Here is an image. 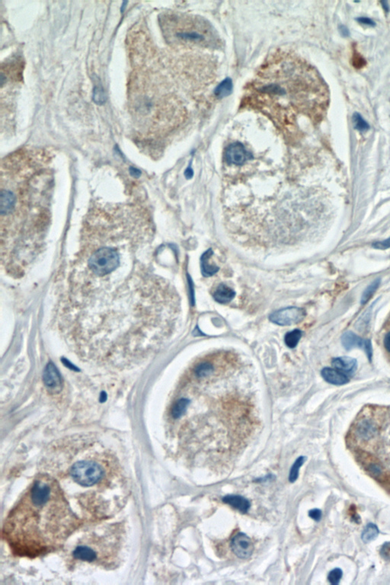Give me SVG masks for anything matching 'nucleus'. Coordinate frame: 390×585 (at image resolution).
I'll use <instances>...</instances> for the list:
<instances>
[{"mask_svg": "<svg viewBox=\"0 0 390 585\" xmlns=\"http://www.w3.org/2000/svg\"><path fill=\"white\" fill-rule=\"evenodd\" d=\"M30 152L6 159L1 176V262L9 274H23L43 249L51 220V170Z\"/></svg>", "mask_w": 390, "mask_h": 585, "instance_id": "nucleus-1", "label": "nucleus"}, {"mask_svg": "<svg viewBox=\"0 0 390 585\" xmlns=\"http://www.w3.org/2000/svg\"><path fill=\"white\" fill-rule=\"evenodd\" d=\"M318 74L295 54H271L245 86L241 106L260 112L278 128H297L302 117L316 118L326 104Z\"/></svg>", "mask_w": 390, "mask_h": 585, "instance_id": "nucleus-2", "label": "nucleus"}, {"mask_svg": "<svg viewBox=\"0 0 390 585\" xmlns=\"http://www.w3.org/2000/svg\"><path fill=\"white\" fill-rule=\"evenodd\" d=\"M80 524L58 482L42 475L9 514L3 535L15 554L34 558L61 546Z\"/></svg>", "mask_w": 390, "mask_h": 585, "instance_id": "nucleus-3", "label": "nucleus"}, {"mask_svg": "<svg viewBox=\"0 0 390 585\" xmlns=\"http://www.w3.org/2000/svg\"><path fill=\"white\" fill-rule=\"evenodd\" d=\"M163 31L170 43L189 48L217 49L222 45L213 25L204 18L171 13L163 18Z\"/></svg>", "mask_w": 390, "mask_h": 585, "instance_id": "nucleus-4", "label": "nucleus"}, {"mask_svg": "<svg viewBox=\"0 0 390 585\" xmlns=\"http://www.w3.org/2000/svg\"><path fill=\"white\" fill-rule=\"evenodd\" d=\"M103 463L96 458L82 459L71 466L69 477L81 489H95L94 487L96 486L99 490L101 486H104L108 477V469Z\"/></svg>", "mask_w": 390, "mask_h": 585, "instance_id": "nucleus-5", "label": "nucleus"}, {"mask_svg": "<svg viewBox=\"0 0 390 585\" xmlns=\"http://www.w3.org/2000/svg\"><path fill=\"white\" fill-rule=\"evenodd\" d=\"M304 312L297 307H288L274 312L270 316V320L280 325H291L303 319Z\"/></svg>", "mask_w": 390, "mask_h": 585, "instance_id": "nucleus-6", "label": "nucleus"}, {"mask_svg": "<svg viewBox=\"0 0 390 585\" xmlns=\"http://www.w3.org/2000/svg\"><path fill=\"white\" fill-rule=\"evenodd\" d=\"M251 158V154L247 152L245 147L239 142L230 144L224 153V159L230 165L241 166Z\"/></svg>", "mask_w": 390, "mask_h": 585, "instance_id": "nucleus-7", "label": "nucleus"}, {"mask_svg": "<svg viewBox=\"0 0 390 585\" xmlns=\"http://www.w3.org/2000/svg\"><path fill=\"white\" fill-rule=\"evenodd\" d=\"M231 548L233 553L240 559H248L252 556L254 550L251 539L245 533H238L231 541Z\"/></svg>", "mask_w": 390, "mask_h": 585, "instance_id": "nucleus-8", "label": "nucleus"}, {"mask_svg": "<svg viewBox=\"0 0 390 585\" xmlns=\"http://www.w3.org/2000/svg\"><path fill=\"white\" fill-rule=\"evenodd\" d=\"M45 386L49 390L57 392L61 388V377L57 368L53 363H49L45 368L43 375Z\"/></svg>", "mask_w": 390, "mask_h": 585, "instance_id": "nucleus-9", "label": "nucleus"}, {"mask_svg": "<svg viewBox=\"0 0 390 585\" xmlns=\"http://www.w3.org/2000/svg\"><path fill=\"white\" fill-rule=\"evenodd\" d=\"M322 376L326 382L336 386L346 384L349 381L347 374L332 368H324L322 371Z\"/></svg>", "mask_w": 390, "mask_h": 585, "instance_id": "nucleus-10", "label": "nucleus"}, {"mask_svg": "<svg viewBox=\"0 0 390 585\" xmlns=\"http://www.w3.org/2000/svg\"><path fill=\"white\" fill-rule=\"evenodd\" d=\"M332 364L335 369L345 374H353L358 368L357 360L349 357H337L333 359Z\"/></svg>", "mask_w": 390, "mask_h": 585, "instance_id": "nucleus-11", "label": "nucleus"}, {"mask_svg": "<svg viewBox=\"0 0 390 585\" xmlns=\"http://www.w3.org/2000/svg\"><path fill=\"white\" fill-rule=\"evenodd\" d=\"M213 297L215 301L220 304H228L234 298L235 292L229 286L221 284L217 287Z\"/></svg>", "mask_w": 390, "mask_h": 585, "instance_id": "nucleus-12", "label": "nucleus"}, {"mask_svg": "<svg viewBox=\"0 0 390 585\" xmlns=\"http://www.w3.org/2000/svg\"><path fill=\"white\" fill-rule=\"evenodd\" d=\"M223 501L243 513L248 511L251 506L248 500L239 495H227L223 498Z\"/></svg>", "mask_w": 390, "mask_h": 585, "instance_id": "nucleus-13", "label": "nucleus"}, {"mask_svg": "<svg viewBox=\"0 0 390 585\" xmlns=\"http://www.w3.org/2000/svg\"><path fill=\"white\" fill-rule=\"evenodd\" d=\"M341 343L347 350H350L356 347H364V341L352 332H347L341 337Z\"/></svg>", "mask_w": 390, "mask_h": 585, "instance_id": "nucleus-14", "label": "nucleus"}, {"mask_svg": "<svg viewBox=\"0 0 390 585\" xmlns=\"http://www.w3.org/2000/svg\"><path fill=\"white\" fill-rule=\"evenodd\" d=\"M213 254V251L211 249H208L201 257V270H202L203 275L205 277H209L215 274V273L218 272V267L209 263L210 256Z\"/></svg>", "mask_w": 390, "mask_h": 585, "instance_id": "nucleus-15", "label": "nucleus"}, {"mask_svg": "<svg viewBox=\"0 0 390 585\" xmlns=\"http://www.w3.org/2000/svg\"><path fill=\"white\" fill-rule=\"evenodd\" d=\"M190 405V400L187 398H181L178 399L171 408V416L174 419H179L185 415L187 409Z\"/></svg>", "mask_w": 390, "mask_h": 585, "instance_id": "nucleus-16", "label": "nucleus"}, {"mask_svg": "<svg viewBox=\"0 0 390 585\" xmlns=\"http://www.w3.org/2000/svg\"><path fill=\"white\" fill-rule=\"evenodd\" d=\"M232 89H233V83H232L231 80L226 79L217 87L215 94L218 98H224V97L228 96L231 93Z\"/></svg>", "mask_w": 390, "mask_h": 585, "instance_id": "nucleus-17", "label": "nucleus"}, {"mask_svg": "<svg viewBox=\"0 0 390 585\" xmlns=\"http://www.w3.org/2000/svg\"><path fill=\"white\" fill-rule=\"evenodd\" d=\"M379 535V529L375 524H369L364 529L362 533V539L364 542H370L374 540Z\"/></svg>", "mask_w": 390, "mask_h": 585, "instance_id": "nucleus-18", "label": "nucleus"}, {"mask_svg": "<svg viewBox=\"0 0 390 585\" xmlns=\"http://www.w3.org/2000/svg\"><path fill=\"white\" fill-rule=\"evenodd\" d=\"M379 283H380V279H376L373 283H370V284L367 286V289H365L364 294H363L362 298H361V304H362V305L367 304V303L370 301V298L373 297L374 293L376 292V289L379 287Z\"/></svg>", "mask_w": 390, "mask_h": 585, "instance_id": "nucleus-19", "label": "nucleus"}, {"mask_svg": "<svg viewBox=\"0 0 390 585\" xmlns=\"http://www.w3.org/2000/svg\"><path fill=\"white\" fill-rule=\"evenodd\" d=\"M302 337V332L299 330H294V331L288 333L285 336V342L286 343L287 346L289 347L290 348H294L298 344L299 341L300 340Z\"/></svg>", "mask_w": 390, "mask_h": 585, "instance_id": "nucleus-20", "label": "nucleus"}, {"mask_svg": "<svg viewBox=\"0 0 390 585\" xmlns=\"http://www.w3.org/2000/svg\"><path fill=\"white\" fill-rule=\"evenodd\" d=\"M305 460H306V457H300L293 465L289 474V481L291 483H294L298 478L299 470H300V468L303 466Z\"/></svg>", "mask_w": 390, "mask_h": 585, "instance_id": "nucleus-21", "label": "nucleus"}, {"mask_svg": "<svg viewBox=\"0 0 390 585\" xmlns=\"http://www.w3.org/2000/svg\"><path fill=\"white\" fill-rule=\"evenodd\" d=\"M353 125L356 130L361 132L367 131L370 129L368 123L362 118L360 114L354 113L353 115Z\"/></svg>", "mask_w": 390, "mask_h": 585, "instance_id": "nucleus-22", "label": "nucleus"}, {"mask_svg": "<svg viewBox=\"0 0 390 585\" xmlns=\"http://www.w3.org/2000/svg\"><path fill=\"white\" fill-rule=\"evenodd\" d=\"M106 95L102 86H96L94 88L93 100L96 104H103L106 101Z\"/></svg>", "mask_w": 390, "mask_h": 585, "instance_id": "nucleus-23", "label": "nucleus"}, {"mask_svg": "<svg viewBox=\"0 0 390 585\" xmlns=\"http://www.w3.org/2000/svg\"><path fill=\"white\" fill-rule=\"evenodd\" d=\"M341 577H342V571L340 568H335V569L330 571L328 579L332 584H338L339 583Z\"/></svg>", "mask_w": 390, "mask_h": 585, "instance_id": "nucleus-24", "label": "nucleus"}, {"mask_svg": "<svg viewBox=\"0 0 390 585\" xmlns=\"http://www.w3.org/2000/svg\"><path fill=\"white\" fill-rule=\"evenodd\" d=\"M373 248H376V249L381 250L386 249V248H389L390 238L389 239H386V240L382 241V242H375V243L373 244Z\"/></svg>", "mask_w": 390, "mask_h": 585, "instance_id": "nucleus-25", "label": "nucleus"}, {"mask_svg": "<svg viewBox=\"0 0 390 585\" xmlns=\"http://www.w3.org/2000/svg\"><path fill=\"white\" fill-rule=\"evenodd\" d=\"M364 350H365L366 354L368 357L369 360H371L372 354H373V350H372V344L370 340L364 341Z\"/></svg>", "mask_w": 390, "mask_h": 585, "instance_id": "nucleus-26", "label": "nucleus"}, {"mask_svg": "<svg viewBox=\"0 0 390 585\" xmlns=\"http://www.w3.org/2000/svg\"><path fill=\"white\" fill-rule=\"evenodd\" d=\"M356 20L358 21V22H360V23L363 24V25H368V26L373 27L376 25V23H375L374 21L372 20V19H370V18H358V19H356Z\"/></svg>", "mask_w": 390, "mask_h": 585, "instance_id": "nucleus-27", "label": "nucleus"}, {"mask_svg": "<svg viewBox=\"0 0 390 585\" xmlns=\"http://www.w3.org/2000/svg\"><path fill=\"white\" fill-rule=\"evenodd\" d=\"M309 516L312 519L318 521L322 518V511L318 510V509H313V510H310V511L309 512Z\"/></svg>", "mask_w": 390, "mask_h": 585, "instance_id": "nucleus-28", "label": "nucleus"}, {"mask_svg": "<svg viewBox=\"0 0 390 585\" xmlns=\"http://www.w3.org/2000/svg\"><path fill=\"white\" fill-rule=\"evenodd\" d=\"M381 555L385 559L390 557V542H387L385 545H383L382 550H381Z\"/></svg>", "mask_w": 390, "mask_h": 585, "instance_id": "nucleus-29", "label": "nucleus"}, {"mask_svg": "<svg viewBox=\"0 0 390 585\" xmlns=\"http://www.w3.org/2000/svg\"><path fill=\"white\" fill-rule=\"evenodd\" d=\"M384 346H385V349H386L387 351L390 354V332L387 333L386 336H385V339H384Z\"/></svg>", "mask_w": 390, "mask_h": 585, "instance_id": "nucleus-30", "label": "nucleus"}, {"mask_svg": "<svg viewBox=\"0 0 390 585\" xmlns=\"http://www.w3.org/2000/svg\"><path fill=\"white\" fill-rule=\"evenodd\" d=\"M339 31L340 33H341V35L344 36V37H348V36L350 35V32H349L348 28H347V27L344 26V25H340Z\"/></svg>", "mask_w": 390, "mask_h": 585, "instance_id": "nucleus-31", "label": "nucleus"}, {"mask_svg": "<svg viewBox=\"0 0 390 585\" xmlns=\"http://www.w3.org/2000/svg\"><path fill=\"white\" fill-rule=\"evenodd\" d=\"M192 175H193L192 170H189V169H187L186 172H185V175H186L187 177H188V178H191V177L192 176Z\"/></svg>", "mask_w": 390, "mask_h": 585, "instance_id": "nucleus-32", "label": "nucleus"}, {"mask_svg": "<svg viewBox=\"0 0 390 585\" xmlns=\"http://www.w3.org/2000/svg\"><path fill=\"white\" fill-rule=\"evenodd\" d=\"M381 4H382V7H383L384 10H385L386 12H388V4H387V2H381Z\"/></svg>", "mask_w": 390, "mask_h": 585, "instance_id": "nucleus-33", "label": "nucleus"}, {"mask_svg": "<svg viewBox=\"0 0 390 585\" xmlns=\"http://www.w3.org/2000/svg\"><path fill=\"white\" fill-rule=\"evenodd\" d=\"M127 4V2H126V1H124V2L123 3V5L121 6V7H121V12L124 11V8H125V7H126L125 5Z\"/></svg>", "mask_w": 390, "mask_h": 585, "instance_id": "nucleus-34", "label": "nucleus"}]
</instances>
